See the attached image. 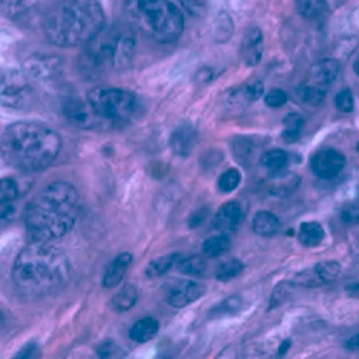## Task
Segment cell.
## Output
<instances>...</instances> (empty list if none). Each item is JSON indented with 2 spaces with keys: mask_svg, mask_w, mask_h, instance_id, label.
I'll return each mask as SVG.
<instances>
[{
  "mask_svg": "<svg viewBox=\"0 0 359 359\" xmlns=\"http://www.w3.org/2000/svg\"><path fill=\"white\" fill-rule=\"evenodd\" d=\"M71 276L68 256L49 242L34 241L25 246L12 267L15 289L27 301L57 294L68 286Z\"/></svg>",
  "mask_w": 359,
  "mask_h": 359,
  "instance_id": "1",
  "label": "cell"
},
{
  "mask_svg": "<svg viewBox=\"0 0 359 359\" xmlns=\"http://www.w3.org/2000/svg\"><path fill=\"white\" fill-rule=\"evenodd\" d=\"M81 215V196L68 182L42 189L25 208L27 234L38 242H53L68 234Z\"/></svg>",
  "mask_w": 359,
  "mask_h": 359,
  "instance_id": "2",
  "label": "cell"
},
{
  "mask_svg": "<svg viewBox=\"0 0 359 359\" xmlns=\"http://www.w3.org/2000/svg\"><path fill=\"white\" fill-rule=\"evenodd\" d=\"M105 26L98 0H56L43 18V32L56 46L74 48L91 42Z\"/></svg>",
  "mask_w": 359,
  "mask_h": 359,
  "instance_id": "3",
  "label": "cell"
},
{
  "mask_svg": "<svg viewBox=\"0 0 359 359\" xmlns=\"http://www.w3.org/2000/svg\"><path fill=\"white\" fill-rule=\"evenodd\" d=\"M61 137L50 127L20 121L11 124L2 134L4 160L22 171H39L53 164L61 153Z\"/></svg>",
  "mask_w": 359,
  "mask_h": 359,
  "instance_id": "4",
  "label": "cell"
},
{
  "mask_svg": "<svg viewBox=\"0 0 359 359\" xmlns=\"http://www.w3.org/2000/svg\"><path fill=\"white\" fill-rule=\"evenodd\" d=\"M137 41L131 26L115 23L104 26L102 31L85 45L82 69L88 74L107 75L121 72L131 67Z\"/></svg>",
  "mask_w": 359,
  "mask_h": 359,
  "instance_id": "5",
  "label": "cell"
},
{
  "mask_svg": "<svg viewBox=\"0 0 359 359\" xmlns=\"http://www.w3.org/2000/svg\"><path fill=\"white\" fill-rule=\"evenodd\" d=\"M124 13L133 29L158 43H171L184 31L183 13L170 0H126Z\"/></svg>",
  "mask_w": 359,
  "mask_h": 359,
  "instance_id": "6",
  "label": "cell"
},
{
  "mask_svg": "<svg viewBox=\"0 0 359 359\" xmlns=\"http://www.w3.org/2000/svg\"><path fill=\"white\" fill-rule=\"evenodd\" d=\"M88 104L98 118L116 124L128 121L137 109L135 95L118 88L93 89L88 94Z\"/></svg>",
  "mask_w": 359,
  "mask_h": 359,
  "instance_id": "7",
  "label": "cell"
},
{
  "mask_svg": "<svg viewBox=\"0 0 359 359\" xmlns=\"http://www.w3.org/2000/svg\"><path fill=\"white\" fill-rule=\"evenodd\" d=\"M32 98V89L26 78L16 71L2 72V102L5 107L22 108Z\"/></svg>",
  "mask_w": 359,
  "mask_h": 359,
  "instance_id": "8",
  "label": "cell"
},
{
  "mask_svg": "<svg viewBox=\"0 0 359 359\" xmlns=\"http://www.w3.org/2000/svg\"><path fill=\"white\" fill-rule=\"evenodd\" d=\"M346 164L342 153L334 148H325L318 151L311 161L312 171L322 180H332L341 174Z\"/></svg>",
  "mask_w": 359,
  "mask_h": 359,
  "instance_id": "9",
  "label": "cell"
},
{
  "mask_svg": "<svg viewBox=\"0 0 359 359\" xmlns=\"http://www.w3.org/2000/svg\"><path fill=\"white\" fill-rule=\"evenodd\" d=\"M341 272H342V266L339 262H335V260L320 262L315 264L312 269H309V271L297 275L296 283L308 286V287H315L319 285L334 282L341 275Z\"/></svg>",
  "mask_w": 359,
  "mask_h": 359,
  "instance_id": "10",
  "label": "cell"
},
{
  "mask_svg": "<svg viewBox=\"0 0 359 359\" xmlns=\"http://www.w3.org/2000/svg\"><path fill=\"white\" fill-rule=\"evenodd\" d=\"M204 293H205L204 285L191 279L180 280L177 285H174L170 289L167 294V302L170 306L175 309H182L198 301L201 296H204Z\"/></svg>",
  "mask_w": 359,
  "mask_h": 359,
  "instance_id": "11",
  "label": "cell"
},
{
  "mask_svg": "<svg viewBox=\"0 0 359 359\" xmlns=\"http://www.w3.org/2000/svg\"><path fill=\"white\" fill-rule=\"evenodd\" d=\"M62 112L68 118V121L81 128H91L98 118L91 105L78 98H69L62 104Z\"/></svg>",
  "mask_w": 359,
  "mask_h": 359,
  "instance_id": "12",
  "label": "cell"
},
{
  "mask_svg": "<svg viewBox=\"0 0 359 359\" xmlns=\"http://www.w3.org/2000/svg\"><path fill=\"white\" fill-rule=\"evenodd\" d=\"M243 222V208L236 201L224 203L213 219V226L219 233L230 234Z\"/></svg>",
  "mask_w": 359,
  "mask_h": 359,
  "instance_id": "13",
  "label": "cell"
},
{
  "mask_svg": "<svg viewBox=\"0 0 359 359\" xmlns=\"http://www.w3.org/2000/svg\"><path fill=\"white\" fill-rule=\"evenodd\" d=\"M341 67L334 59H322L309 72V85L326 89L339 75Z\"/></svg>",
  "mask_w": 359,
  "mask_h": 359,
  "instance_id": "14",
  "label": "cell"
},
{
  "mask_svg": "<svg viewBox=\"0 0 359 359\" xmlns=\"http://www.w3.org/2000/svg\"><path fill=\"white\" fill-rule=\"evenodd\" d=\"M133 260H134V257L128 252L118 255L107 267V271L102 278V286L107 289H112V287H116L118 285H121Z\"/></svg>",
  "mask_w": 359,
  "mask_h": 359,
  "instance_id": "15",
  "label": "cell"
},
{
  "mask_svg": "<svg viewBox=\"0 0 359 359\" xmlns=\"http://www.w3.org/2000/svg\"><path fill=\"white\" fill-rule=\"evenodd\" d=\"M242 55L245 62L250 67L257 65L263 55V36L257 27H250L246 32L242 43Z\"/></svg>",
  "mask_w": 359,
  "mask_h": 359,
  "instance_id": "16",
  "label": "cell"
},
{
  "mask_svg": "<svg viewBox=\"0 0 359 359\" xmlns=\"http://www.w3.org/2000/svg\"><path fill=\"white\" fill-rule=\"evenodd\" d=\"M197 142V134L190 126L178 127L170 140V145L172 151L180 157H187L193 153Z\"/></svg>",
  "mask_w": 359,
  "mask_h": 359,
  "instance_id": "17",
  "label": "cell"
},
{
  "mask_svg": "<svg viewBox=\"0 0 359 359\" xmlns=\"http://www.w3.org/2000/svg\"><path fill=\"white\" fill-rule=\"evenodd\" d=\"M299 183H301V180H299L297 175L283 170L280 172L272 174L271 183H269V191L276 197H287L294 193Z\"/></svg>",
  "mask_w": 359,
  "mask_h": 359,
  "instance_id": "18",
  "label": "cell"
},
{
  "mask_svg": "<svg viewBox=\"0 0 359 359\" xmlns=\"http://www.w3.org/2000/svg\"><path fill=\"white\" fill-rule=\"evenodd\" d=\"M252 227L253 231L262 237H273L280 231L282 223L275 213L263 210L255 215Z\"/></svg>",
  "mask_w": 359,
  "mask_h": 359,
  "instance_id": "19",
  "label": "cell"
},
{
  "mask_svg": "<svg viewBox=\"0 0 359 359\" xmlns=\"http://www.w3.org/2000/svg\"><path fill=\"white\" fill-rule=\"evenodd\" d=\"M38 8V0H2V9L15 22L31 18Z\"/></svg>",
  "mask_w": 359,
  "mask_h": 359,
  "instance_id": "20",
  "label": "cell"
},
{
  "mask_svg": "<svg viewBox=\"0 0 359 359\" xmlns=\"http://www.w3.org/2000/svg\"><path fill=\"white\" fill-rule=\"evenodd\" d=\"M158 320L154 318H142L137 320L130 329V339L135 344H147L158 334Z\"/></svg>",
  "mask_w": 359,
  "mask_h": 359,
  "instance_id": "21",
  "label": "cell"
},
{
  "mask_svg": "<svg viewBox=\"0 0 359 359\" xmlns=\"http://www.w3.org/2000/svg\"><path fill=\"white\" fill-rule=\"evenodd\" d=\"M182 257H183L182 253H170V255L157 257L148 263L145 269V275L151 279L161 278L168 272H171L172 269H177V264Z\"/></svg>",
  "mask_w": 359,
  "mask_h": 359,
  "instance_id": "22",
  "label": "cell"
},
{
  "mask_svg": "<svg viewBox=\"0 0 359 359\" xmlns=\"http://www.w3.org/2000/svg\"><path fill=\"white\" fill-rule=\"evenodd\" d=\"M138 301V289L135 285L127 283L121 289H119L111 301V306L115 312L124 313L131 311Z\"/></svg>",
  "mask_w": 359,
  "mask_h": 359,
  "instance_id": "23",
  "label": "cell"
},
{
  "mask_svg": "<svg viewBox=\"0 0 359 359\" xmlns=\"http://www.w3.org/2000/svg\"><path fill=\"white\" fill-rule=\"evenodd\" d=\"M297 238L306 248H316L323 242L325 230L318 222H305L299 226Z\"/></svg>",
  "mask_w": 359,
  "mask_h": 359,
  "instance_id": "24",
  "label": "cell"
},
{
  "mask_svg": "<svg viewBox=\"0 0 359 359\" xmlns=\"http://www.w3.org/2000/svg\"><path fill=\"white\" fill-rule=\"evenodd\" d=\"M177 271L187 276H196L200 278L207 272V262L203 256L194 255V256H183L180 259L177 264Z\"/></svg>",
  "mask_w": 359,
  "mask_h": 359,
  "instance_id": "25",
  "label": "cell"
},
{
  "mask_svg": "<svg viewBox=\"0 0 359 359\" xmlns=\"http://www.w3.org/2000/svg\"><path fill=\"white\" fill-rule=\"evenodd\" d=\"M231 248V242L229 234L219 233L217 236L208 237L203 243V253L208 257H219L224 253H227Z\"/></svg>",
  "mask_w": 359,
  "mask_h": 359,
  "instance_id": "26",
  "label": "cell"
},
{
  "mask_svg": "<svg viewBox=\"0 0 359 359\" xmlns=\"http://www.w3.org/2000/svg\"><path fill=\"white\" fill-rule=\"evenodd\" d=\"M287 161H289V157L283 151V149H272V151H267L262 157L263 167L272 174H276V172H280V171L286 170Z\"/></svg>",
  "mask_w": 359,
  "mask_h": 359,
  "instance_id": "27",
  "label": "cell"
},
{
  "mask_svg": "<svg viewBox=\"0 0 359 359\" xmlns=\"http://www.w3.org/2000/svg\"><path fill=\"white\" fill-rule=\"evenodd\" d=\"M296 98L299 102L308 104V105H319L325 100V89L316 88L313 85L305 83L297 88Z\"/></svg>",
  "mask_w": 359,
  "mask_h": 359,
  "instance_id": "28",
  "label": "cell"
},
{
  "mask_svg": "<svg viewBox=\"0 0 359 359\" xmlns=\"http://www.w3.org/2000/svg\"><path fill=\"white\" fill-rule=\"evenodd\" d=\"M245 271V264L238 259H229L219 264L216 271V278L220 282H229L234 278H237Z\"/></svg>",
  "mask_w": 359,
  "mask_h": 359,
  "instance_id": "29",
  "label": "cell"
},
{
  "mask_svg": "<svg viewBox=\"0 0 359 359\" xmlns=\"http://www.w3.org/2000/svg\"><path fill=\"white\" fill-rule=\"evenodd\" d=\"M304 126H305V121L301 116L297 114H289L285 118V130L282 133V138L289 144L297 141L302 134Z\"/></svg>",
  "mask_w": 359,
  "mask_h": 359,
  "instance_id": "30",
  "label": "cell"
},
{
  "mask_svg": "<svg viewBox=\"0 0 359 359\" xmlns=\"http://www.w3.org/2000/svg\"><path fill=\"white\" fill-rule=\"evenodd\" d=\"M299 13L306 19H315L325 12L326 0H296Z\"/></svg>",
  "mask_w": 359,
  "mask_h": 359,
  "instance_id": "31",
  "label": "cell"
},
{
  "mask_svg": "<svg viewBox=\"0 0 359 359\" xmlns=\"http://www.w3.org/2000/svg\"><path fill=\"white\" fill-rule=\"evenodd\" d=\"M242 306H243V302H242L241 297H237V296L227 297V299H224L223 302H220L215 309H212V316L213 318L233 316L242 309Z\"/></svg>",
  "mask_w": 359,
  "mask_h": 359,
  "instance_id": "32",
  "label": "cell"
},
{
  "mask_svg": "<svg viewBox=\"0 0 359 359\" xmlns=\"http://www.w3.org/2000/svg\"><path fill=\"white\" fill-rule=\"evenodd\" d=\"M241 182H242L241 171L236 170V168H230L219 177L217 187L222 193H231L238 187Z\"/></svg>",
  "mask_w": 359,
  "mask_h": 359,
  "instance_id": "33",
  "label": "cell"
},
{
  "mask_svg": "<svg viewBox=\"0 0 359 359\" xmlns=\"http://www.w3.org/2000/svg\"><path fill=\"white\" fill-rule=\"evenodd\" d=\"M264 93V86L262 82H253L250 85H246L241 89H237L236 91V97L237 98H242L245 104H249V102H255L257 101Z\"/></svg>",
  "mask_w": 359,
  "mask_h": 359,
  "instance_id": "34",
  "label": "cell"
},
{
  "mask_svg": "<svg viewBox=\"0 0 359 359\" xmlns=\"http://www.w3.org/2000/svg\"><path fill=\"white\" fill-rule=\"evenodd\" d=\"M19 197V187L13 178L6 177L0 182V201L13 203Z\"/></svg>",
  "mask_w": 359,
  "mask_h": 359,
  "instance_id": "35",
  "label": "cell"
},
{
  "mask_svg": "<svg viewBox=\"0 0 359 359\" xmlns=\"http://www.w3.org/2000/svg\"><path fill=\"white\" fill-rule=\"evenodd\" d=\"M289 97L287 94L283 91V89H272L264 95V102L267 107L272 108H280L287 102Z\"/></svg>",
  "mask_w": 359,
  "mask_h": 359,
  "instance_id": "36",
  "label": "cell"
},
{
  "mask_svg": "<svg viewBox=\"0 0 359 359\" xmlns=\"http://www.w3.org/2000/svg\"><path fill=\"white\" fill-rule=\"evenodd\" d=\"M335 104H337V108L342 112H351L353 109V95H352V91L351 89H344L342 93H339L337 95V100H335Z\"/></svg>",
  "mask_w": 359,
  "mask_h": 359,
  "instance_id": "37",
  "label": "cell"
},
{
  "mask_svg": "<svg viewBox=\"0 0 359 359\" xmlns=\"http://www.w3.org/2000/svg\"><path fill=\"white\" fill-rule=\"evenodd\" d=\"M178 4L183 6V9L191 15V16H197L201 15L205 6L204 0H178Z\"/></svg>",
  "mask_w": 359,
  "mask_h": 359,
  "instance_id": "38",
  "label": "cell"
},
{
  "mask_svg": "<svg viewBox=\"0 0 359 359\" xmlns=\"http://www.w3.org/2000/svg\"><path fill=\"white\" fill-rule=\"evenodd\" d=\"M341 217L348 224H358L359 223V207L356 205H345L341 212Z\"/></svg>",
  "mask_w": 359,
  "mask_h": 359,
  "instance_id": "39",
  "label": "cell"
},
{
  "mask_svg": "<svg viewBox=\"0 0 359 359\" xmlns=\"http://www.w3.org/2000/svg\"><path fill=\"white\" fill-rule=\"evenodd\" d=\"M208 217V208L207 207H203V208H198L197 212H194L190 219H189V226L191 229H198Z\"/></svg>",
  "mask_w": 359,
  "mask_h": 359,
  "instance_id": "40",
  "label": "cell"
},
{
  "mask_svg": "<svg viewBox=\"0 0 359 359\" xmlns=\"http://www.w3.org/2000/svg\"><path fill=\"white\" fill-rule=\"evenodd\" d=\"M114 355H115V345L111 341L102 342L98 346V356H100V359H112Z\"/></svg>",
  "mask_w": 359,
  "mask_h": 359,
  "instance_id": "41",
  "label": "cell"
},
{
  "mask_svg": "<svg viewBox=\"0 0 359 359\" xmlns=\"http://www.w3.org/2000/svg\"><path fill=\"white\" fill-rule=\"evenodd\" d=\"M35 352H36V344L29 342L13 356V359H31L35 355Z\"/></svg>",
  "mask_w": 359,
  "mask_h": 359,
  "instance_id": "42",
  "label": "cell"
},
{
  "mask_svg": "<svg viewBox=\"0 0 359 359\" xmlns=\"http://www.w3.org/2000/svg\"><path fill=\"white\" fill-rule=\"evenodd\" d=\"M346 349L349 351H358L359 349V334H355L353 337H351L346 344H345Z\"/></svg>",
  "mask_w": 359,
  "mask_h": 359,
  "instance_id": "43",
  "label": "cell"
},
{
  "mask_svg": "<svg viewBox=\"0 0 359 359\" xmlns=\"http://www.w3.org/2000/svg\"><path fill=\"white\" fill-rule=\"evenodd\" d=\"M290 339H285L282 344H280V346H279V349H278V356L279 358H283L286 353H287V351L290 349Z\"/></svg>",
  "mask_w": 359,
  "mask_h": 359,
  "instance_id": "44",
  "label": "cell"
},
{
  "mask_svg": "<svg viewBox=\"0 0 359 359\" xmlns=\"http://www.w3.org/2000/svg\"><path fill=\"white\" fill-rule=\"evenodd\" d=\"M346 290H348V293H349L352 297H359V282H356V283H353V285H349V286L346 287Z\"/></svg>",
  "mask_w": 359,
  "mask_h": 359,
  "instance_id": "45",
  "label": "cell"
},
{
  "mask_svg": "<svg viewBox=\"0 0 359 359\" xmlns=\"http://www.w3.org/2000/svg\"><path fill=\"white\" fill-rule=\"evenodd\" d=\"M353 71H355V74L359 76V55H358L356 61H355V64H353Z\"/></svg>",
  "mask_w": 359,
  "mask_h": 359,
  "instance_id": "46",
  "label": "cell"
}]
</instances>
